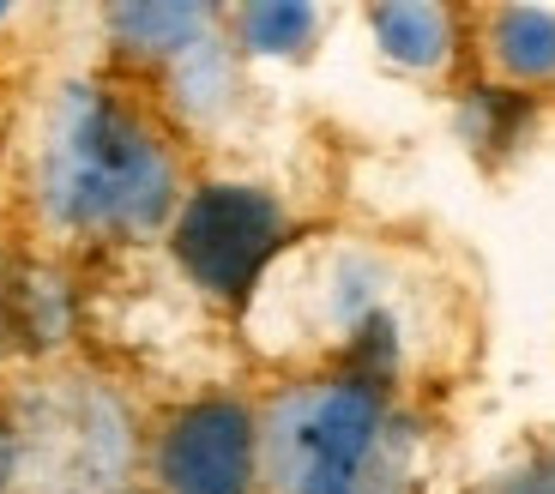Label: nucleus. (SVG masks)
Returning a JSON list of instances; mask_svg holds the SVG:
<instances>
[{
	"label": "nucleus",
	"mask_w": 555,
	"mask_h": 494,
	"mask_svg": "<svg viewBox=\"0 0 555 494\" xmlns=\"http://www.w3.org/2000/svg\"><path fill=\"white\" fill-rule=\"evenodd\" d=\"M416 284L380 247L362 242H308L284 247L254 284L248 326L278 356H326L338 380L380 386L411 362Z\"/></svg>",
	"instance_id": "1"
},
{
	"label": "nucleus",
	"mask_w": 555,
	"mask_h": 494,
	"mask_svg": "<svg viewBox=\"0 0 555 494\" xmlns=\"http://www.w3.org/2000/svg\"><path fill=\"white\" fill-rule=\"evenodd\" d=\"M37 199L73 235H145L176 206V152L98 84H67L42 115Z\"/></svg>",
	"instance_id": "2"
},
{
	"label": "nucleus",
	"mask_w": 555,
	"mask_h": 494,
	"mask_svg": "<svg viewBox=\"0 0 555 494\" xmlns=\"http://www.w3.org/2000/svg\"><path fill=\"white\" fill-rule=\"evenodd\" d=\"M260 434V477L272 494H399L411 434L387 392L369 380H296L284 386Z\"/></svg>",
	"instance_id": "3"
},
{
	"label": "nucleus",
	"mask_w": 555,
	"mask_h": 494,
	"mask_svg": "<svg viewBox=\"0 0 555 494\" xmlns=\"http://www.w3.org/2000/svg\"><path fill=\"white\" fill-rule=\"evenodd\" d=\"M284 253V211L266 187L211 181L176 211V260L211 296H254Z\"/></svg>",
	"instance_id": "4"
},
{
	"label": "nucleus",
	"mask_w": 555,
	"mask_h": 494,
	"mask_svg": "<svg viewBox=\"0 0 555 494\" xmlns=\"http://www.w3.org/2000/svg\"><path fill=\"white\" fill-rule=\"evenodd\" d=\"M152 470L164 494H248L260 470V434L254 416L230 399H206L181 411L157 434Z\"/></svg>",
	"instance_id": "5"
},
{
	"label": "nucleus",
	"mask_w": 555,
	"mask_h": 494,
	"mask_svg": "<svg viewBox=\"0 0 555 494\" xmlns=\"http://www.w3.org/2000/svg\"><path fill=\"white\" fill-rule=\"evenodd\" d=\"M489 61L514 84L555 79V13L550 6H495L489 13Z\"/></svg>",
	"instance_id": "6"
},
{
	"label": "nucleus",
	"mask_w": 555,
	"mask_h": 494,
	"mask_svg": "<svg viewBox=\"0 0 555 494\" xmlns=\"http://www.w3.org/2000/svg\"><path fill=\"white\" fill-rule=\"evenodd\" d=\"M109 25L133 55H152V61L211 55V37H206L211 6H115Z\"/></svg>",
	"instance_id": "7"
},
{
	"label": "nucleus",
	"mask_w": 555,
	"mask_h": 494,
	"mask_svg": "<svg viewBox=\"0 0 555 494\" xmlns=\"http://www.w3.org/2000/svg\"><path fill=\"white\" fill-rule=\"evenodd\" d=\"M369 25H375L380 55L411 73H435L453 55V13L447 6H423V0H411V6H375Z\"/></svg>",
	"instance_id": "8"
},
{
	"label": "nucleus",
	"mask_w": 555,
	"mask_h": 494,
	"mask_svg": "<svg viewBox=\"0 0 555 494\" xmlns=\"http://www.w3.org/2000/svg\"><path fill=\"white\" fill-rule=\"evenodd\" d=\"M230 25H236V42L248 55H302L320 30V13L291 6V0H266V6H236Z\"/></svg>",
	"instance_id": "9"
},
{
	"label": "nucleus",
	"mask_w": 555,
	"mask_h": 494,
	"mask_svg": "<svg viewBox=\"0 0 555 494\" xmlns=\"http://www.w3.org/2000/svg\"><path fill=\"white\" fill-rule=\"evenodd\" d=\"M483 494H555V465H531V470H507L495 477Z\"/></svg>",
	"instance_id": "10"
},
{
	"label": "nucleus",
	"mask_w": 555,
	"mask_h": 494,
	"mask_svg": "<svg viewBox=\"0 0 555 494\" xmlns=\"http://www.w3.org/2000/svg\"><path fill=\"white\" fill-rule=\"evenodd\" d=\"M7 470H13V446H7V434H0V482H7Z\"/></svg>",
	"instance_id": "11"
}]
</instances>
